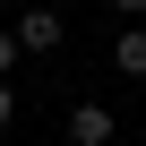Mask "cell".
<instances>
[{"label":"cell","mask_w":146,"mask_h":146,"mask_svg":"<svg viewBox=\"0 0 146 146\" xmlns=\"http://www.w3.org/2000/svg\"><path fill=\"white\" fill-rule=\"evenodd\" d=\"M9 35H17V52H60V35H69V26H60V9H43V0H26Z\"/></svg>","instance_id":"1"},{"label":"cell","mask_w":146,"mask_h":146,"mask_svg":"<svg viewBox=\"0 0 146 146\" xmlns=\"http://www.w3.org/2000/svg\"><path fill=\"white\" fill-rule=\"evenodd\" d=\"M69 137H78V146H112V137H120V120H112L103 103H78V112H69Z\"/></svg>","instance_id":"2"},{"label":"cell","mask_w":146,"mask_h":146,"mask_svg":"<svg viewBox=\"0 0 146 146\" xmlns=\"http://www.w3.org/2000/svg\"><path fill=\"white\" fill-rule=\"evenodd\" d=\"M112 69H120V78H146V26H129L112 43Z\"/></svg>","instance_id":"3"},{"label":"cell","mask_w":146,"mask_h":146,"mask_svg":"<svg viewBox=\"0 0 146 146\" xmlns=\"http://www.w3.org/2000/svg\"><path fill=\"white\" fill-rule=\"evenodd\" d=\"M9 69H17V35L0 26V78H9Z\"/></svg>","instance_id":"4"},{"label":"cell","mask_w":146,"mask_h":146,"mask_svg":"<svg viewBox=\"0 0 146 146\" xmlns=\"http://www.w3.org/2000/svg\"><path fill=\"white\" fill-rule=\"evenodd\" d=\"M9 120H17V86L0 78V129H9Z\"/></svg>","instance_id":"5"},{"label":"cell","mask_w":146,"mask_h":146,"mask_svg":"<svg viewBox=\"0 0 146 146\" xmlns=\"http://www.w3.org/2000/svg\"><path fill=\"white\" fill-rule=\"evenodd\" d=\"M112 9H120V17H129V26H137V17H146V0H112Z\"/></svg>","instance_id":"6"}]
</instances>
